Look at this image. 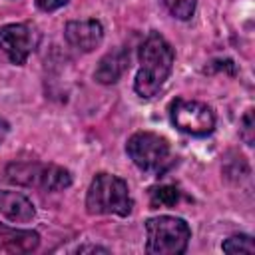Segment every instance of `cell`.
Segmentation results:
<instances>
[{
  "mask_svg": "<svg viewBox=\"0 0 255 255\" xmlns=\"http://www.w3.org/2000/svg\"><path fill=\"white\" fill-rule=\"evenodd\" d=\"M145 251L151 255H181L191 239V229L181 217L159 215L145 221Z\"/></svg>",
  "mask_w": 255,
  "mask_h": 255,
  "instance_id": "obj_3",
  "label": "cell"
},
{
  "mask_svg": "<svg viewBox=\"0 0 255 255\" xmlns=\"http://www.w3.org/2000/svg\"><path fill=\"white\" fill-rule=\"evenodd\" d=\"M0 215L10 219L12 223H28L34 219L36 209L26 195L18 191L0 189Z\"/></svg>",
  "mask_w": 255,
  "mask_h": 255,
  "instance_id": "obj_9",
  "label": "cell"
},
{
  "mask_svg": "<svg viewBox=\"0 0 255 255\" xmlns=\"http://www.w3.org/2000/svg\"><path fill=\"white\" fill-rule=\"evenodd\" d=\"M128 68H129V54L124 48H118V50L108 52L98 62V68L94 72V78L100 84H106V86L108 84H116Z\"/></svg>",
  "mask_w": 255,
  "mask_h": 255,
  "instance_id": "obj_11",
  "label": "cell"
},
{
  "mask_svg": "<svg viewBox=\"0 0 255 255\" xmlns=\"http://www.w3.org/2000/svg\"><path fill=\"white\" fill-rule=\"evenodd\" d=\"M78 253H86V251H92V253H108V249H104V247H98V245H84V247H78L76 249Z\"/></svg>",
  "mask_w": 255,
  "mask_h": 255,
  "instance_id": "obj_17",
  "label": "cell"
},
{
  "mask_svg": "<svg viewBox=\"0 0 255 255\" xmlns=\"http://www.w3.org/2000/svg\"><path fill=\"white\" fill-rule=\"evenodd\" d=\"M6 179L12 183L40 187L44 191H60L70 187L72 175L68 169L54 163H10L6 167Z\"/></svg>",
  "mask_w": 255,
  "mask_h": 255,
  "instance_id": "obj_5",
  "label": "cell"
},
{
  "mask_svg": "<svg viewBox=\"0 0 255 255\" xmlns=\"http://www.w3.org/2000/svg\"><path fill=\"white\" fill-rule=\"evenodd\" d=\"M66 2L68 0H36V6L40 10H44V12H54V10L62 8Z\"/></svg>",
  "mask_w": 255,
  "mask_h": 255,
  "instance_id": "obj_16",
  "label": "cell"
},
{
  "mask_svg": "<svg viewBox=\"0 0 255 255\" xmlns=\"http://www.w3.org/2000/svg\"><path fill=\"white\" fill-rule=\"evenodd\" d=\"M221 249L225 253H255V245H253V239L245 233H239V235H231L223 241Z\"/></svg>",
  "mask_w": 255,
  "mask_h": 255,
  "instance_id": "obj_13",
  "label": "cell"
},
{
  "mask_svg": "<svg viewBox=\"0 0 255 255\" xmlns=\"http://www.w3.org/2000/svg\"><path fill=\"white\" fill-rule=\"evenodd\" d=\"M126 151L129 159L145 173L159 175L171 163V149L167 139L153 131L133 133L126 143Z\"/></svg>",
  "mask_w": 255,
  "mask_h": 255,
  "instance_id": "obj_4",
  "label": "cell"
},
{
  "mask_svg": "<svg viewBox=\"0 0 255 255\" xmlns=\"http://www.w3.org/2000/svg\"><path fill=\"white\" fill-rule=\"evenodd\" d=\"M243 141L247 145H253V139H255V122H253V110H247L245 116L241 118V129H239Z\"/></svg>",
  "mask_w": 255,
  "mask_h": 255,
  "instance_id": "obj_15",
  "label": "cell"
},
{
  "mask_svg": "<svg viewBox=\"0 0 255 255\" xmlns=\"http://www.w3.org/2000/svg\"><path fill=\"white\" fill-rule=\"evenodd\" d=\"M64 36L70 46H74L80 52H92L96 50L104 40V26L96 18L88 20H72L64 28Z\"/></svg>",
  "mask_w": 255,
  "mask_h": 255,
  "instance_id": "obj_8",
  "label": "cell"
},
{
  "mask_svg": "<svg viewBox=\"0 0 255 255\" xmlns=\"http://www.w3.org/2000/svg\"><path fill=\"white\" fill-rule=\"evenodd\" d=\"M133 201L128 183L112 173H98L86 193V209L92 215H120L131 213Z\"/></svg>",
  "mask_w": 255,
  "mask_h": 255,
  "instance_id": "obj_2",
  "label": "cell"
},
{
  "mask_svg": "<svg viewBox=\"0 0 255 255\" xmlns=\"http://www.w3.org/2000/svg\"><path fill=\"white\" fill-rule=\"evenodd\" d=\"M40 243V235L30 229H14L0 223V253H28Z\"/></svg>",
  "mask_w": 255,
  "mask_h": 255,
  "instance_id": "obj_10",
  "label": "cell"
},
{
  "mask_svg": "<svg viewBox=\"0 0 255 255\" xmlns=\"http://www.w3.org/2000/svg\"><path fill=\"white\" fill-rule=\"evenodd\" d=\"M169 120L179 131L197 137L209 135L215 129V114L207 104L197 100L175 98L169 104Z\"/></svg>",
  "mask_w": 255,
  "mask_h": 255,
  "instance_id": "obj_6",
  "label": "cell"
},
{
  "mask_svg": "<svg viewBox=\"0 0 255 255\" xmlns=\"http://www.w3.org/2000/svg\"><path fill=\"white\" fill-rule=\"evenodd\" d=\"M181 193L173 185H159L151 189V207H173L179 201Z\"/></svg>",
  "mask_w": 255,
  "mask_h": 255,
  "instance_id": "obj_12",
  "label": "cell"
},
{
  "mask_svg": "<svg viewBox=\"0 0 255 255\" xmlns=\"http://www.w3.org/2000/svg\"><path fill=\"white\" fill-rule=\"evenodd\" d=\"M38 46V34L28 24L0 26V50L16 66H22Z\"/></svg>",
  "mask_w": 255,
  "mask_h": 255,
  "instance_id": "obj_7",
  "label": "cell"
},
{
  "mask_svg": "<svg viewBox=\"0 0 255 255\" xmlns=\"http://www.w3.org/2000/svg\"><path fill=\"white\" fill-rule=\"evenodd\" d=\"M8 131H10V124L4 120V118H0V143L6 139V135H8Z\"/></svg>",
  "mask_w": 255,
  "mask_h": 255,
  "instance_id": "obj_18",
  "label": "cell"
},
{
  "mask_svg": "<svg viewBox=\"0 0 255 255\" xmlns=\"http://www.w3.org/2000/svg\"><path fill=\"white\" fill-rule=\"evenodd\" d=\"M163 4L177 20H189L195 12V0H163Z\"/></svg>",
  "mask_w": 255,
  "mask_h": 255,
  "instance_id": "obj_14",
  "label": "cell"
},
{
  "mask_svg": "<svg viewBox=\"0 0 255 255\" xmlns=\"http://www.w3.org/2000/svg\"><path fill=\"white\" fill-rule=\"evenodd\" d=\"M173 48L159 32H149L139 46V70L133 80V90L141 98H153L173 68Z\"/></svg>",
  "mask_w": 255,
  "mask_h": 255,
  "instance_id": "obj_1",
  "label": "cell"
}]
</instances>
